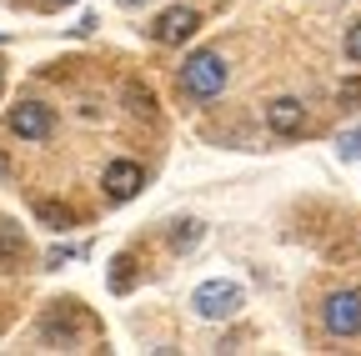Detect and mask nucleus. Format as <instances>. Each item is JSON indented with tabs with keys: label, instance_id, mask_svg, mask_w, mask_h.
I'll return each instance as SVG.
<instances>
[{
	"label": "nucleus",
	"instance_id": "1",
	"mask_svg": "<svg viewBox=\"0 0 361 356\" xmlns=\"http://www.w3.org/2000/svg\"><path fill=\"white\" fill-rule=\"evenodd\" d=\"M180 91L191 101H216L226 91V61L216 51H196L186 66H180Z\"/></svg>",
	"mask_w": 361,
	"mask_h": 356
},
{
	"label": "nucleus",
	"instance_id": "2",
	"mask_svg": "<svg viewBox=\"0 0 361 356\" xmlns=\"http://www.w3.org/2000/svg\"><path fill=\"white\" fill-rule=\"evenodd\" d=\"M191 306H196V317H206V321H226V317H236V311L246 306V291L236 281H201L191 291Z\"/></svg>",
	"mask_w": 361,
	"mask_h": 356
},
{
	"label": "nucleus",
	"instance_id": "3",
	"mask_svg": "<svg viewBox=\"0 0 361 356\" xmlns=\"http://www.w3.org/2000/svg\"><path fill=\"white\" fill-rule=\"evenodd\" d=\"M11 130L20 141H51L56 136V111L51 106H40V101H20V106H11Z\"/></svg>",
	"mask_w": 361,
	"mask_h": 356
},
{
	"label": "nucleus",
	"instance_id": "4",
	"mask_svg": "<svg viewBox=\"0 0 361 356\" xmlns=\"http://www.w3.org/2000/svg\"><path fill=\"white\" fill-rule=\"evenodd\" d=\"M322 321L331 336H361V291H331L322 306Z\"/></svg>",
	"mask_w": 361,
	"mask_h": 356
},
{
	"label": "nucleus",
	"instance_id": "5",
	"mask_svg": "<svg viewBox=\"0 0 361 356\" xmlns=\"http://www.w3.org/2000/svg\"><path fill=\"white\" fill-rule=\"evenodd\" d=\"M101 186H106V201H135L141 186H146V171L135 161H111L106 176H101Z\"/></svg>",
	"mask_w": 361,
	"mask_h": 356
},
{
	"label": "nucleus",
	"instance_id": "6",
	"mask_svg": "<svg viewBox=\"0 0 361 356\" xmlns=\"http://www.w3.org/2000/svg\"><path fill=\"white\" fill-rule=\"evenodd\" d=\"M201 25V16L191 11V6H171V11H161L156 16V25H151V40H161V46H180V40H191V30Z\"/></svg>",
	"mask_w": 361,
	"mask_h": 356
},
{
	"label": "nucleus",
	"instance_id": "7",
	"mask_svg": "<svg viewBox=\"0 0 361 356\" xmlns=\"http://www.w3.org/2000/svg\"><path fill=\"white\" fill-rule=\"evenodd\" d=\"M266 125L276 130V136H301V130H306V106L296 96H276L266 106Z\"/></svg>",
	"mask_w": 361,
	"mask_h": 356
},
{
	"label": "nucleus",
	"instance_id": "8",
	"mask_svg": "<svg viewBox=\"0 0 361 356\" xmlns=\"http://www.w3.org/2000/svg\"><path fill=\"white\" fill-rule=\"evenodd\" d=\"M201 236H206L201 221H176V226H171V251H176V256H186V251L201 246Z\"/></svg>",
	"mask_w": 361,
	"mask_h": 356
},
{
	"label": "nucleus",
	"instance_id": "9",
	"mask_svg": "<svg viewBox=\"0 0 361 356\" xmlns=\"http://www.w3.org/2000/svg\"><path fill=\"white\" fill-rule=\"evenodd\" d=\"M20 256H25V236H20V226H16V221H0V261L16 266Z\"/></svg>",
	"mask_w": 361,
	"mask_h": 356
},
{
	"label": "nucleus",
	"instance_id": "10",
	"mask_svg": "<svg viewBox=\"0 0 361 356\" xmlns=\"http://www.w3.org/2000/svg\"><path fill=\"white\" fill-rule=\"evenodd\" d=\"M111 266H116V271H111V291H130L135 286V261L130 256H116Z\"/></svg>",
	"mask_w": 361,
	"mask_h": 356
},
{
	"label": "nucleus",
	"instance_id": "11",
	"mask_svg": "<svg viewBox=\"0 0 361 356\" xmlns=\"http://www.w3.org/2000/svg\"><path fill=\"white\" fill-rule=\"evenodd\" d=\"M35 211H40V221H45L51 231H66V226H71V211H66V206H51V201H45V206H35Z\"/></svg>",
	"mask_w": 361,
	"mask_h": 356
},
{
	"label": "nucleus",
	"instance_id": "12",
	"mask_svg": "<svg viewBox=\"0 0 361 356\" xmlns=\"http://www.w3.org/2000/svg\"><path fill=\"white\" fill-rule=\"evenodd\" d=\"M126 101H130V111H135V116H151V111H156V101L141 91V85H126Z\"/></svg>",
	"mask_w": 361,
	"mask_h": 356
},
{
	"label": "nucleus",
	"instance_id": "13",
	"mask_svg": "<svg viewBox=\"0 0 361 356\" xmlns=\"http://www.w3.org/2000/svg\"><path fill=\"white\" fill-rule=\"evenodd\" d=\"M341 156H346V161H361V125L341 136Z\"/></svg>",
	"mask_w": 361,
	"mask_h": 356
},
{
	"label": "nucleus",
	"instance_id": "14",
	"mask_svg": "<svg viewBox=\"0 0 361 356\" xmlns=\"http://www.w3.org/2000/svg\"><path fill=\"white\" fill-rule=\"evenodd\" d=\"M336 101H341L346 111H351V106H361V80H346L341 91H336Z\"/></svg>",
	"mask_w": 361,
	"mask_h": 356
},
{
	"label": "nucleus",
	"instance_id": "15",
	"mask_svg": "<svg viewBox=\"0 0 361 356\" xmlns=\"http://www.w3.org/2000/svg\"><path fill=\"white\" fill-rule=\"evenodd\" d=\"M346 56H351V61L361 66V20H356V25L346 30Z\"/></svg>",
	"mask_w": 361,
	"mask_h": 356
},
{
	"label": "nucleus",
	"instance_id": "16",
	"mask_svg": "<svg viewBox=\"0 0 361 356\" xmlns=\"http://www.w3.org/2000/svg\"><path fill=\"white\" fill-rule=\"evenodd\" d=\"M0 91H6V61H0Z\"/></svg>",
	"mask_w": 361,
	"mask_h": 356
},
{
	"label": "nucleus",
	"instance_id": "17",
	"mask_svg": "<svg viewBox=\"0 0 361 356\" xmlns=\"http://www.w3.org/2000/svg\"><path fill=\"white\" fill-rule=\"evenodd\" d=\"M121 6H141V0H121Z\"/></svg>",
	"mask_w": 361,
	"mask_h": 356
},
{
	"label": "nucleus",
	"instance_id": "18",
	"mask_svg": "<svg viewBox=\"0 0 361 356\" xmlns=\"http://www.w3.org/2000/svg\"><path fill=\"white\" fill-rule=\"evenodd\" d=\"M51 6H71V0H51Z\"/></svg>",
	"mask_w": 361,
	"mask_h": 356
},
{
	"label": "nucleus",
	"instance_id": "19",
	"mask_svg": "<svg viewBox=\"0 0 361 356\" xmlns=\"http://www.w3.org/2000/svg\"><path fill=\"white\" fill-rule=\"evenodd\" d=\"M0 176H6V161H0Z\"/></svg>",
	"mask_w": 361,
	"mask_h": 356
}]
</instances>
